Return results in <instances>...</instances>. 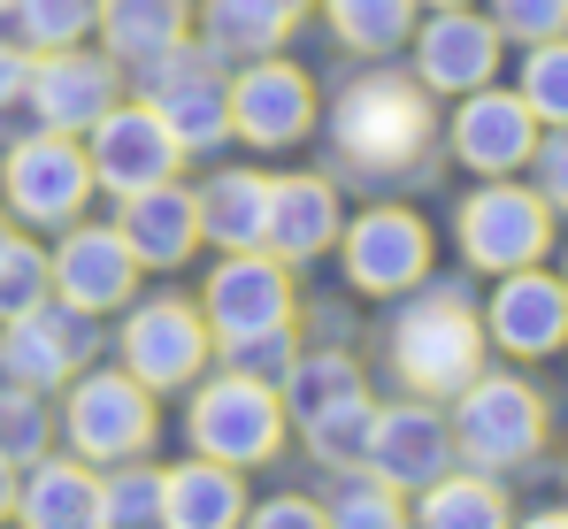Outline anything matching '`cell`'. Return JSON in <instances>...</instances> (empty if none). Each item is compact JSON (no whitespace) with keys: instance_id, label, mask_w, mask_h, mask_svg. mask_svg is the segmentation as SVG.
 <instances>
[{"instance_id":"obj_1","label":"cell","mask_w":568,"mask_h":529,"mask_svg":"<svg viewBox=\"0 0 568 529\" xmlns=\"http://www.w3.org/2000/svg\"><path fill=\"white\" fill-rule=\"evenodd\" d=\"M392 368H399V384L415 399H454L476 368H484V315H476L454 284L407 299L392 315Z\"/></svg>"},{"instance_id":"obj_2","label":"cell","mask_w":568,"mask_h":529,"mask_svg":"<svg viewBox=\"0 0 568 529\" xmlns=\"http://www.w3.org/2000/svg\"><path fill=\"white\" fill-rule=\"evenodd\" d=\"M331 139H338V154L354 170L399 176L430 154V100H423V85L384 78V70L377 78H354L338 92V108H331Z\"/></svg>"},{"instance_id":"obj_3","label":"cell","mask_w":568,"mask_h":529,"mask_svg":"<svg viewBox=\"0 0 568 529\" xmlns=\"http://www.w3.org/2000/svg\"><path fill=\"white\" fill-rule=\"evenodd\" d=\"M284 399L277 384H262V376H239V368H223V376H200L192 384V407H185V445L200 460H223V468H262V460H277L284 445Z\"/></svg>"},{"instance_id":"obj_4","label":"cell","mask_w":568,"mask_h":529,"mask_svg":"<svg viewBox=\"0 0 568 529\" xmlns=\"http://www.w3.org/2000/svg\"><path fill=\"white\" fill-rule=\"evenodd\" d=\"M62 391H70V399H62V415H54V438H70L78 460H93V468L146 460L162 415H154V391H146L131 368H78Z\"/></svg>"},{"instance_id":"obj_5","label":"cell","mask_w":568,"mask_h":529,"mask_svg":"<svg viewBox=\"0 0 568 529\" xmlns=\"http://www.w3.org/2000/svg\"><path fill=\"white\" fill-rule=\"evenodd\" d=\"M454 452L484 468V476H499V468H523L538 445H546V399L523 384V376H484L476 368L469 384L454 391Z\"/></svg>"},{"instance_id":"obj_6","label":"cell","mask_w":568,"mask_h":529,"mask_svg":"<svg viewBox=\"0 0 568 529\" xmlns=\"http://www.w3.org/2000/svg\"><path fill=\"white\" fill-rule=\"evenodd\" d=\"M0 192H8V215H23L31 231H70L93 200V162L70 131H31L8 146Z\"/></svg>"},{"instance_id":"obj_7","label":"cell","mask_w":568,"mask_h":529,"mask_svg":"<svg viewBox=\"0 0 568 529\" xmlns=\"http://www.w3.org/2000/svg\"><path fill=\"white\" fill-rule=\"evenodd\" d=\"M115 353H123V368H131L146 391H192V384L207 376V360H215V338H207V323H200L192 299L162 292V299H139V307L123 315Z\"/></svg>"},{"instance_id":"obj_8","label":"cell","mask_w":568,"mask_h":529,"mask_svg":"<svg viewBox=\"0 0 568 529\" xmlns=\"http://www.w3.org/2000/svg\"><path fill=\"white\" fill-rule=\"evenodd\" d=\"M454 231H462V254H469V268H484V276H507V268H538V262H546V246H554V207H546L530 184L491 176L484 192H469V200H462Z\"/></svg>"},{"instance_id":"obj_9","label":"cell","mask_w":568,"mask_h":529,"mask_svg":"<svg viewBox=\"0 0 568 529\" xmlns=\"http://www.w3.org/2000/svg\"><path fill=\"white\" fill-rule=\"evenodd\" d=\"M100 353V323L70 299H39L31 315L0 323V384L23 391H62L78 368H93Z\"/></svg>"},{"instance_id":"obj_10","label":"cell","mask_w":568,"mask_h":529,"mask_svg":"<svg viewBox=\"0 0 568 529\" xmlns=\"http://www.w3.org/2000/svg\"><path fill=\"white\" fill-rule=\"evenodd\" d=\"M146 108L170 123V139L185 146V154H215L223 139H231V78L215 70V54L200 47H170L162 62H146Z\"/></svg>"},{"instance_id":"obj_11","label":"cell","mask_w":568,"mask_h":529,"mask_svg":"<svg viewBox=\"0 0 568 529\" xmlns=\"http://www.w3.org/2000/svg\"><path fill=\"white\" fill-rule=\"evenodd\" d=\"M200 323H207L215 346L292 323V276H284V262H277V254H262V246L223 254V262L207 268V284H200Z\"/></svg>"},{"instance_id":"obj_12","label":"cell","mask_w":568,"mask_h":529,"mask_svg":"<svg viewBox=\"0 0 568 529\" xmlns=\"http://www.w3.org/2000/svg\"><path fill=\"white\" fill-rule=\"evenodd\" d=\"M85 162H93V184H108V192L123 200V192H146V184L178 176L185 146L170 139V123H162L146 100H131V108L115 100L93 131H85Z\"/></svg>"},{"instance_id":"obj_13","label":"cell","mask_w":568,"mask_h":529,"mask_svg":"<svg viewBox=\"0 0 568 529\" xmlns=\"http://www.w3.org/2000/svg\"><path fill=\"white\" fill-rule=\"evenodd\" d=\"M307 123H315V85L292 62H277V54L239 62V78H231V139L277 154V146L307 139Z\"/></svg>"},{"instance_id":"obj_14","label":"cell","mask_w":568,"mask_h":529,"mask_svg":"<svg viewBox=\"0 0 568 529\" xmlns=\"http://www.w3.org/2000/svg\"><path fill=\"white\" fill-rule=\"evenodd\" d=\"M338 246H346V276H354V292H415L423 276H430V231H423V215H407V207H369V215H354L346 231H338Z\"/></svg>"},{"instance_id":"obj_15","label":"cell","mask_w":568,"mask_h":529,"mask_svg":"<svg viewBox=\"0 0 568 529\" xmlns=\"http://www.w3.org/2000/svg\"><path fill=\"white\" fill-rule=\"evenodd\" d=\"M369 476H384L392 491H423L454 468V423L430 407V399H399L377 407V430H369Z\"/></svg>"},{"instance_id":"obj_16","label":"cell","mask_w":568,"mask_h":529,"mask_svg":"<svg viewBox=\"0 0 568 529\" xmlns=\"http://www.w3.org/2000/svg\"><path fill=\"white\" fill-rule=\"evenodd\" d=\"M484 338L515 360H546L568 346V292L546 268H507L491 307H484Z\"/></svg>"},{"instance_id":"obj_17","label":"cell","mask_w":568,"mask_h":529,"mask_svg":"<svg viewBox=\"0 0 568 529\" xmlns=\"http://www.w3.org/2000/svg\"><path fill=\"white\" fill-rule=\"evenodd\" d=\"M47 268H54V299H70L85 315L131 307V292H139V262L115 223H70V238L47 254Z\"/></svg>"},{"instance_id":"obj_18","label":"cell","mask_w":568,"mask_h":529,"mask_svg":"<svg viewBox=\"0 0 568 529\" xmlns=\"http://www.w3.org/2000/svg\"><path fill=\"white\" fill-rule=\"evenodd\" d=\"M31 115H39V131H93L100 115L115 108V62L108 54H85V47H54V54H39L31 62Z\"/></svg>"},{"instance_id":"obj_19","label":"cell","mask_w":568,"mask_h":529,"mask_svg":"<svg viewBox=\"0 0 568 529\" xmlns=\"http://www.w3.org/2000/svg\"><path fill=\"white\" fill-rule=\"evenodd\" d=\"M538 154V115L523 108V92L476 85L462 92V115H454V162L476 176H515Z\"/></svg>"},{"instance_id":"obj_20","label":"cell","mask_w":568,"mask_h":529,"mask_svg":"<svg viewBox=\"0 0 568 529\" xmlns=\"http://www.w3.org/2000/svg\"><path fill=\"white\" fill-rule=\"evenodd\" d=\"M499 70V31L476 8H438L415 31V85L423 92H476Z\"/></svg>"},{"instance_id":"obj_21","label":"cell","mask_w":568,"mask_h":529,"mask_svg":"<svg viewBox=\"0 0 568 529\" xmlns=\"http://www.w3.org/2000/svg\"><path fill=\"white\" fill-rule=\"evenodd\" d=\"M16 522L23 529H100V468L78 452H39L16 468Z\"/></svg>"},{"instance_id":"obj_22","label":"cell","mask_w":568,"mask_h":529,"mask_svg":"<svg viewBox=\"0 0 568 529\" xmlns=\"http://www.w3.org/2000/svg\"><path fill=\"white\" fill-rule=\"evenodd\" d=\"M115 231H123V246H131V262H139V268H178V262H192V246H200V207H192V184L162 176V184H146V192H123Z\"/></svg>"},{"instance_id":"obj_23","label":"cell","mask_w":568,"mask_h":529,"mask_svg":"<svg viewBox=\"0 0 568 529\" xmlns=\"http://www.w3.org/2000/svg\"><path fill=\"white\" fill-rule=\"evenodd\" d=\"M338 192L331 176H270V223H262V254H277L284 268L315 262L338 246Z\"/></svg>"},{"instance_id":"obj_24","label":"cell","mask_w":568,"mask_h":529,"mask_svg":"<svg viewBox=\"0 0 568 529\" xmlns=\"http://www.w3.org/2000/svg\"><path fill=\"white\" fill-rule=\"evenodd\" d=\"M246 522V484L223 460L185 452L178 468H162V529H239Z\"/></svg>"},{"instance_id":"obj_25","label":"cell","mask_w":568,"mask_h":529,"mask_svg":"<svg viewBox=\"0 0 568 529\" xmlns=\"http://www.w3.org/2000/svg\"><path fill=\"white\" fill-rule=\"evenodd\" d=\"M100 39H108V62H162L170 47H185L192 31V0H100Z\"/></svg>"},{"instance_id":"obj_26","label":"cell","mask_w":568,"mask_h":529,"mask_svg":"<svg viewBox=\"0 0 568 529\" xmlns=\"http://www.w3.org/2000/svg\"><path fill=\"white\" fill-rule=\"evenodd\" d=\"M192 207H200V238H207V246L246 254V246H262V223H270V176L215 170L192 192Z\"/></svg>"},{"instance_id":"obj_27","label":"cell","mask_w":568,"mask_h":529,"mask_svg":"<svg viewBox=\"0 0 568 529\" xmlns=\"http://www.w3.org/2000/svg\"><path fill=\"white\" fill-rule=\"evenodd\" d=\"M292 23H300V0H207L200 8V31H207L215 62H262V54H277Z\"/></svg>"},{"instance_id":"obj_28","label":"cell","mask_w":568,"mask_h":529,"mask_svg":"<svg viewBox=\"0 0 568 529\" xmlns=\"http://www.w3.org/2000/svg\"><path fill=\"white\" fill-rule=\"evenodd\" d=\"M407 522L415 529H515L507 522V491L484 468H446L438 484H423Z\"/></svg>"},{"instance_id":"obj_29","label":"cell","mask_w":568,"mask_h":529,"mask_svg":"<svg viewBox=\"0 0 568 529\" xmlns=\"http://www.w3.org/2000/svg\"><path fill=\"white\" fill-rule=\"evenodd\" d=\"M277 399H284V423H292V430H307V423H323L331 407L369 399V384H362V368H354L346 353H300V360L284 368Z\"/></svg>"},{"instance_id":"obj_30","label":"cell","mask_w":568,"mask_h":529,"mask_svg":"<svg viewBox=\"0 0 568 529\" xmlns=\"http://www.w3.org/2000/svg\"><path fill=\"white\" fill-rule=\"evenodd\" d=\"M323 522L331 529H415L407 522V491H392L369 468H338V484L323 491Z\"/></svg>"},{"instance_id":"obj_31","label":"cell","mask_w":568,"mask_h":529,"mask_svg":"<svg viewBox=\"0 0 568 529\" xmlns=\"http://www.w3.org/2000/svg\"><path fill=\"white\" fill-rule=\"evenodd\" d=\"M100 529H162V468L146 460L100 468Z\"/></svg>"},{"instance_id":"obj_32","label":"cell","mask_w":568,"mask_h":529,"mask_svg":"<svg viewBox=\"0 0 568 529\" xmlns=\"http://www.w3.org/2000/svg\"><path fill=\"white\" fill-rule=\"evenodd\" d=\"M331 31L354 54H392L415 39V0H331Z\"/></svg>"},{"instance_id":"obj_33","label":"cell","mask_w":568,"mask_h":529,"mask_svg":"<svg viewBox=\"0 0 568 529\" xmlns=\"http://www.w3.org/2000/svg\"><path fill=\"white\" fill-rule=\"evenodd\" d=\"M8 23H16V47L54 54V47H78L100 23V0H8Z\"/></svg>"},{"instance_id":"obj_34","label":"cell","mask_w":568,"mask_h":529,"mask_svg":"<svg viewBox=\"0 0 568 529\" xmlns=\"http://www.w3.org/2000/svg\"><path fill=\"white\" fill-rule=\"evenodd\" d=\"M39 452H54V407H47V391L0 384V460L31 468Z\"/></svg>"},{"instance_id":"obj_35","label":"cell","mask_w":568,"mask_h":529,"mask_svg":"<svg viewBox=\"0 0 568 529\" xmlns=\"http://www.w3.org/2000/svg\"><path fill=\"white\" fill-rule=\"evenodd\" d=\"M369 430H377V407H369V399H346V407H331L323 423H307L300 438H307V452L338 476V468H362V460H369Z\"/></svg>"},{"instance_id":"obj_36","label":"cell","mask_w":568,"mask_h":529,"mask_svg":"<svg viewBox=\"0 0 568 529\" xmlns=\"http://www.w3.org/2000/svg\"><path fill=\"white\" fill-rule=\"evenodd\" d=\"M523 108L538 115V123H568V31L561 39H538L530 54H523Z\"/></svg>"},{"instance_id":"obj_37","label":"cell","mask_w":568,"mask_h":529,"mask_svg":"<svg viewBox=\"0 0 568 529\" xmlns=\"http://www.w3.org/2000/svg\"><path fill=\"white\" fill-rule=\"evenodd\" d=\"M39 299H54V268H47V254H39L31 238L8 231V246H0V323L31 315Z\"/></svg>"},{"instance_id":"obj_38","label":"cell","mask_w":568,"mask_h":529,"mask_svg":"<svg viewBox=\"0 0 568 529\" xmlns=\"http://www.w3.org/2000/svg\"><path fill=\"white\" fill-rule=\"evenodd\" d=\"M223 360H231L239 376H262V384H284V368L300 360V338H292V323H277V330L231 338V346H223Z\"/></svg>"},{"instance_id":"obj_39","label":"cell","mask_w":568,"mask_h":529,"mask_svg":"<svg viewBox=\"0 0 568 529\" xmlns=\"http://www.w3.org/2000/svg\"><path fill=\"white\" fill-rule=\"evenodd\" d=\"M491 31H499V39H523V47L561 39L568 31V0H491Z\"/></svg>"},{"instance_id":"obj_40","label":"cell","mask_w":568,"mask_h":529,"mask_svg":"<svg viewBox=\"0 0 568 529\" xmlns=\"http://www.w3.org/2000/svg\"><path fill=\"white\" fill-rule=\"evenodd\" d=\"M239 529H331V522H323V499H307V491H277V499L246 507V522H239Z\"/></svg>"},{"instance_id":"obj_41","label":"cell","mask_w":568,"mask_h":529,"mask_svg":"<svg viewBox=\"0 0 568 529\" xmlns=\"http://www.w3.org/2000/svg\"><path fill=\"white\" fill-rule=\"evenodd\" d=\"M530 162H538V200L568 215V123H554V139H538Z\"/></svg>"},{"instance_id":"obj_42","label":"cell","mask_w":568,"mask_h":529,"mask_svg":"<svg viewBox=\"0 0 568 529\" xmlns=\"http://www.w3.org/2000/svg\"><path fill=\"white\" fill-rule=\"evenodd\" d=\"M23 85H31V47H8L0 39V115L23 100Z\"/></svg>"},{"instance_id":"obj_43","label":"cell","mask_w":568,"mask_h":529,"mask_svg":"<svg viewBox=\"0 0 568 529\" xmlns=\"http://www.w3.org/2000/svg\"><path fill=\"white\" fill-rule=\"evenodd\" d=\"M8 515H16V468L0 460V522H8Z\"/></svg>"},{"instance_id":"obj_44","label":"cell","mask_w":568,"mask_h":529,"mask_svg":"<svg viewBox=\"0 0 568 529\" xmlns=\"http://www.w3.org/2000/svg\"><path fill=\"white\" fill-rule=\"evenodd\" d=\"M515 529H568V515H561V507H546V515H530V522H515Z\"/></svg>"},{"instance_id":"obj_45","label":"cell","mask_w":568,"mask_h":529,"mask_svg":"<svg viewBox=\"0 0 568 529\" xmlns=\"http://www.w3.org/2000/svg\"><path fill=\"white\" fill-rule=\"evenodd\" d=\"M415 8H469V0H415Z\"/></svg>"},{"instance_id":"obj_46","label":"cell","mask_w":568,"mask_h":529,"mask_svg":"<svg viewBox=\"0 0 568 529\" xmlns=\"http://www.w3.org/2000/svg\"><path fill=\"white\" fill-rule=\"evenodd\" d=\"M0 246H8V215H0Z\"/></svg>"},{"instance_id":"obj_47","label":"cell","mask_w":568,"mask_h":529,"mask_svg":"<svg viewBox=\"0 0 568 529\" xmlns=\"http://www.w3.org/2000/svg\"><path fill=\"white\" fill-rule=\"evenodd\" d=\"M561 292H568V262H561Z\"/></svg>"},{"instance_id":"obj_48","label":"cell","mask_w":568,"mask_h":529,"mask_svg":"<svg viewBox=\"0 0 568 529\" xmlns=\"http://www.w3.org/2000/svg\"><path fill=\"white\" fill-rule=\"evenodd\" d=\"M0 16H8V0H0Z\"/></svg>"}]
</instances>
